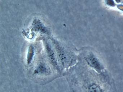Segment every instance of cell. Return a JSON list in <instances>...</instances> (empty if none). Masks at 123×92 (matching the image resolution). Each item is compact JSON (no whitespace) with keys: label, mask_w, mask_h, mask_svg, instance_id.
Listing matches in <instances>:
<instances>
[{"label":"cell","mask_w":123,"mask_h":92,"mask_svg":"<svg viewBox=\"0 0 123 92\" xmlns=\"http://www.w3.org/2000/svg\"><path fill=\"white\" fill-rule=\"evenodd\" d=\"M46 49L47 51V54L49 59L52 63L54 67H55L56 68H58L55 54L54 50L52 48L51 46L50 45V44H49V43L47 42H46Z\"/></svg>","instance_id":"cell-3"},{"label":"cell","mask_w":123,"mask_h":92,"mask_svg":"<svg viewBox=\"0 0 123 92\" xmlns=\"http://www.w3.org/2000/svg\"><path fill=\"white\" fill-rule=\"evenodd\" d=\"M49 68L44 63H40L34 70V73L41 75H46L49 74Z\"/></svg>","instance_id":"cell-2"},{"label":"cell","mask_w":123,"mask_h":92,"mask_svg":"<svg viewBox=\"0 0 123 92\" xmlns=\"http://www.w3.org/2000/svg\"><path fill=\"white\" fill-rule=\"evenodd\" d=\"M106 3L108 5H110L111 6H114V2L113 0H106Z\"/></svg>","instance_id":"cell-6"},{"label":"cell","mask_w":123,"mask_h":92,"mask_svg":"<svg viewBox=\"0 0 123 92\" xmlns=\"http://www.w3.org/2000/svg\"><path fill=\"white\" fill-rule=\"evenodd\" d=\"M86 62L90 67L95 69L98 72L103 70V66L98 59L93 54H90L86 58Z\"/></svg>","instance_id":"cell-1"},{"label":"cell","mask_w":123,"mask_h":92,"mask_svg":"<svg viewBox=\"0 0 123 92\" xmlns=\"http://www.w3.org/2000/svg\"><path fill=\"white\" fill-rule=\"evenodd\" d=\"M89 90L91 91H101V88L96 84H93L89 87Z\"/></svg>","instance_id":"cell-5"},{"label":"cell","mask_w":123,"mask_h":92,"mask_svg":"<svg viewBox=\"0 0 123 92\" xmlns=\"http://www.w3.org/2000/svg\"><path fill=\"white\" fill-rule=\"evenodd\" d=\"M33 27L37 31L47 34L48 32L47 29L45 27L39 20H36L33 23Z\"/></svg>","instance_id":"cell-4"}]
</instances>
